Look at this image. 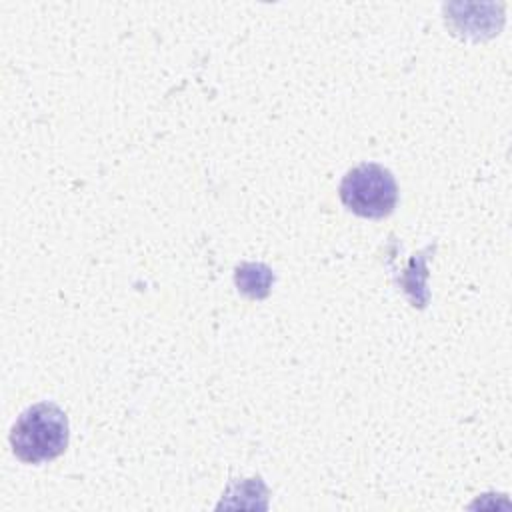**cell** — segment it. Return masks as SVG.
Wrapping results in <instances>:
<instances>
[{
  "instance_id": "cell-2",
  "label": "cell",
  "mask_w": 512,
  "mask_h": 512,
  "mask_svg": "<svg viewBox=\"0 0 512 512\" xmlns=\"http://www.w3.org/2000/svg\"><path fill=\"white\" fill-rule=\"evenodd\" d=\"M340 202L360 218H384L398 202V184L388 168L364 162L348 170L338 186Z\"/></svg>"
},
{
  "instance_id": "cell-3",
  "label": "cell",
  "mask_w": 512,
  "mask_h": 512,
  "mask_svg": "<svg viewBox=\"0 0 512 512\" xmlns=\"http://www.w3.org/2000/svg\"><path fill=\"white\" fill-rule=\"evenodd\" d=\"M234 282L238 290L248 298H264L270 292L274 274L266 264L244 262L234 272Z\"/></svg>"
},
{
  "instance_id": "cell-1",
  "label": "cell",
  "mask_w": 512,
  "mask_h": 512,
  "mask_svg": "<svg viewBox=\"0 0 512 512\" xmlns=\"http://www.w3.org/2000/svg\"><path fill=\"white\" fill-rule=\"evenodd\" d=\"M70 438L66 412L54 402H38L26 408L10 428V446L18 460L42 464L58 458Z\"/></svg>"
}]
</instances>
